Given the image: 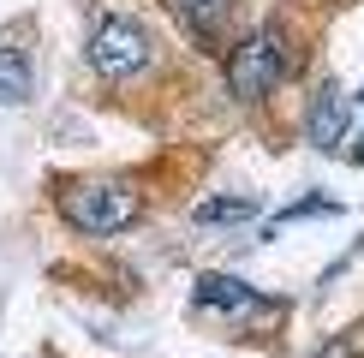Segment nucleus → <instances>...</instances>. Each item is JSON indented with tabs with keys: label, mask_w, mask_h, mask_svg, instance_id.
I'll return each mask as SVG.
<instances>
[{
	"label": "nucleus",
	"mask_w": 364,
	"mask_h": 358,
	"mask_svg": "<svg viewBox=\"0 0 364 358\" xmlns=\"http://www.w3.org/2000/svg\"><path fill=\"white\" fill-rule=\"evenodd\" d=\"M60 215L78 233H126L132 221L144 215V203H138V191L119 185V179H78V185L60 191Z\"/></svg>",
	"instance_id": "f257e3e1"
},
{
	"label": "nucleus",
	"mask_w": 364,
	"mask_h": 358,
	"mask_svg": "<svg viewBox=\"0 0 364 358\" xmlns=\"http://www.w3.org/2000/svg\"><path fill=\"white\" fill-rule=\"evenodd\" d=\"M149 54H156L149 30L138 18H126V12H108V18H96V30H90V66H96L102 78H114V84L138 78L149 66Z\"/></svg>",
	"instance_id": "f03ea898"
},
{
	"label": "nucleus",
	"mask_w": 364,
	"mask_h": 358,
	"mask_svg": "<svg viewBox=\"0 0 364 358\" xmlns=\"http://www.w3.org/2000/svg\"><path fill=\"white\" fill-rule=\"evenodd\" d=\"M287 66H293V60H287L281 30H251L233 48V60H227V84H233L239 102H257V96H269V90L287 78Z\"/></svg>",
	"instance_id": "7ed1b4c3"
},
{
	"label": "nucleus",
	"mask_w": 364,
	"mask_h": 358,
	"mask_svg": "<svg viewBox=\"0 0 364 358\" xmlns=\"http://www.w3.org/2000/svg\"><path fill=\"white\" fill-rule=\"evenodd\" d=\"M346 119H353V108H346V96L335 84L328 90H316L311 96V114H305V138L316 143V149H335L341 138H346Z\"/></svg>",
	"instance_id": "20e7f679"
},
{
	"label": "nucleus",
	"mask_w": 364,
	"mask_h": 358,
	"mask_svg": "<svg viewBox=\"0 0 364 358\" xmlns=\"http://www.w3.org/2000/svg\"><path fill=\"white\" fill-rule=\"evenodd\" d=\"M30 90H36L30 54H24L12 36H0V108H18V102H30Z\"/></svg>",
	"instance_id": "39448f33"
},
{
	"label": "nucleus",
	"mask_w": 364,
	"mask_h": 358,
	"mask_svg": "<svg viewBox=\"0 0 364 358\" xmlns=\"http://www.w3.org/2000/svg\"><path fill=\"white\" fill-rule=\"evenodd\" d=\"M197 305L203 310H263V298L233 275H203L197 281Z\"/></svg>",
	"instance_id": "423d86ee"
},
{
	"label": "nucleus",
	"mask_w": 364,
	"mask_h": 358,
	"mask_svg": "<svg viewBox=\"0 0 364 358\" xmlns=\"http://www.w3.org/2000/svg\"><path fill=\"white\" fill-rule=\"evenodd\" d=\"M227 6H233V0H173V12L197 30V36H203V30H215V24L227 18Z\"/></svg>",
	"instance_id": "0eeeda50"
},
{
	"label": "nucleus",
	"mask_w": 364,
	"mask_h": 358,
	"mask_svg": "<svg viewBox=\"0 0 364 358\" xmlns=\"http://www.w3.org/2000/svg\"><path fill=\"white\" fill-rule=\"evenodd\" d=\"M251 215H257L251 197H209V203H197V221H203V227H215V221H251Z\"/></svg>",
	"instance_id": "6e6552de"
},
{
	"label": "nucleus",
	"mask_w": 364,
	"mask_h": 358,
	"mask_svg": "<svg viewBox=\"0 0 364 358\" xmlns=\"http://www.w3.org/2000/svg\"><path fill=\"white\" fill-rule=\"evenodd\" d=\"M299 215H335V203H328V197H305V203H293V209H287L281 221H299Z\"/></svg>",
	"instance_id": "1a4fd4ad"
}]
</instances>
